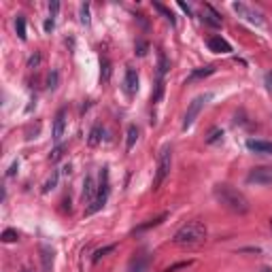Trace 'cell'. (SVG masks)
<instances>
[{
    "label": "cell",
    "instance_id": "obj_1",
    "mask_svg": "<svg viewBox=\"0 0 272 272\" xmlns=\"http://www.w3.org/2000/svg\"><path fill=\"white\" fill-rule=\"evenodd\" d=\"M213 196L221 206H225L228 210H232V213H236V215H245V213H249V208H251L249 206L247 196L243 192H238L236 187H232V185H225V183L215 185Z\"/></svg>",
    "mask_w": 272,
    "mask_h": 272
},
{
    "label": "cell",
    "instance_id": "obj_2",
    "mask_svg": "<svg viewBox=\"0 0 272 272\" xmlns=\"http://www.w3.org/2000/svg\"><path fill=\"white\" fill-rule=\"evenodd\" d=\"M204 240H206V225L196 219V221H187L185 225H181L172 243L179 247H198Z\"/></svg>",
    "mask_w": 272,
    "mask_h": 272
},
{
    "label": "cell",
    "instance_id": "obj_3",
    "mask_svg": "<svg viewBox=\"0 0 272 272\" xmlns=\"http://www.w3.org/2000/svg\"><path fill=\"white\" fill-rule=\"evenodd\" d=\"M170 166H172V147L164 145L160 155H157V168L153 177V190H160V185L166 181V177L170 175Z\"/></svg>",
    "mask_w": 272,
    "mask_h": 272
},
{
    "label": "cell",
    "instance_id": "obj_4",
    "mask_svg": "<svg viewBox=\"0 0 272 272\" xmlns=\"http://www.w3.org/2000/svg\"><path fill=\"white\" fill-rule=\"evenodd\" d=\"M109 192H111V187H109V168H102V172H100V185H98V196H96V200L92 202V206L85 210V215L98 213V210H100L104 204H107Z\"/></svg>",
    "mask_w": 272,
    "mask_h": 272
},
{
    "label": "cell",
    "instance_id": "obj_5",
    "mask_svg": "<svg viewBox=\"0 0 272 272\" xmlns=\"http://www.w3.org/2000/svg\"><path fill=\"white\" fill-rule=\"evenodd\" d=\"M210 98H213V94L210 92H206V94H200V96H196L194 100L190 102V107H187V113H185V119H183V130H190V128L194 126V122L198 119V115H200V111L204 109V104H206Z\"/></svg>",
    "mask_w": 272,
    "mask_h": 272
},
{
    "label": "cell",
    "instance_id": "obj_6",
    "mask_svg": "<svg viewBox=\"0 0 272 272\" xmlns=\"http://www.w3.org/2000/svg\"><path fill=\"white\" fill-rule=\"evenodd\" d=\"M247 183L255 185H272V166H258V168L249 170Z\"/></svg>",
    "mask_w": 272,
    "mask_h": 272
},
{
    "label": "cell",
    "instance_id": "obj_7",
    "mask_svg": "<svg viewBox=\"0 0 272 272\" xmlns=\"http://www.w3.org/2000/svg\"><path fill=\"white\" fill-rule=\"evenodd\" d=\"M232 9L236 11L240 17H245L249 24H255V26H262V24H264V15H262L258 9H253V6H249V4H245V2H234Z\"/></svg>",
    "mask_w": 272,
    "mask_h": 272
},
{
    "label": "cell",
    "instance_id": "obj_8",
    "mask_svg": "<svg viewBox=\"0 0 272 272\" xmlns=\"http://www.w3.org/2000/svg\"><path fill=\"white\" fill-rule=\"evenodd\" d=\"M64 130H66V109H60L56 113V117H54V140L60 145V140H62V136H64Z\"/></svg>",
    "mask_w": 272,
    "mask_h": 272
},
{
    "label": "cell",
    "instance_id": "obj_9",
    "mask_svg": "<svg viewBox=\"0 0 272 272\" xmlns=\"http://www.w3.org/2000/svg\"><path fill=\"white\" fill-rule=\"evenodd\" d=\"M208 45V49L210 51H215V54H232V45L223 39V36H210V39L206 41Z\"/></svg>",
    "mask_w": 272,
    "mask_h": 272
},
{
    "label": "cell",
    "instance_id": "obj_10",
    "mask_svg": "<svg viewBox=\"0 0 272 272\" xmlns=\"http://www.w3.org/2000/svg\"><path fill=\"white\" fill-rule=\"evenodd\" d=\"M202 21H206V24L213 26V28L221 26V17H219V13H217L210 4H204V6H202Z\"/></svg>",
    "mask_w": 272,
    "mask_h": 272
},
{
    "label": "cell",
    "instance_id": "obj_11",
    "mask_svg": "<svg viewBox=\"0 0 272 272\" xmlns=\"http://www.w3.org/2000/svg\"><path fill=\"white\" fill-rule=\"evenodd\" d=\"M124 85H126V92L130 94V96L138 92V72H136L134 68H128V70H126Z\"/></svg>",
    "mask_w": 272,
    "mask_h": 272
},
{
    "label": "cell",
    "instance_id": "obj_12",
    "mask_svg": "<svg viewBox=\"0 0 272 272\" xmlns=\"http://www.w3.org/2000/svg\"><path fill=\"white\" fill-rule=\"evenodd\" d=\"M96 196H98V187H96L94 177H85V181H83V200L94 202Z\"/></svg>",
    "mask_w": 272,
    "mask_h": 272
},
{
    "label": "cell",
    "instance_id": "obj_13",
    "mask_svg": "<svg viewBox=\"0 0 272 272\" xmlns=\"http://www.w3.org/2000/svg\"><path fill=\"white\" fill-rule=\"evenodd\" d=\"M247 149L249 151H255V153H268V155H272V142H266V140H253V138H249L247 140Z\"/></svg>",
    "mask_w": 272,
    "mask_h": 272
},
{
    "label": "cell",
    "instance_id": "obj_14",
    "mask_svg": "<svg viewBox=\"0 0 272 272\" xmlns=\"http://www.w3.org/2000/svg\"><path fill=\"white\" fill-rule=\"evenodd\" d=\"M41 262H43V270L45 272H51L54 270V249L43 245L41 247Z\"/></svg>",
    "mask_w": 272,
    "mask_h": 272
},
{
    "label": "cell",
    "instance_id": "obj_15",
    "mask_svg": "<svg viewBox=\"0 0 272 272\" xmlns=\"http://www.w3.org/2000/svg\"><path fill=\"white\" fill-rule=\"evenodd\" d=\"M217 70V68L213 66V64H208V66H202V68H196V70H192V74L187 77V81L190 83H194V81H200V79H206V77H210Z\"/></svg>",
    "mask_w": 272,
    "mask_h": 272
},
{
    "label": "cell",
    "instance_id": "obj_16",
    "mask_svg": "<svg viewBox=\"0 0 272 272\" xmlns=\"http://www.w3.org/2000/svg\"><path fill=\"white\" fill-rule=\"evenodd\" d=\"M128 272H149V258L147 255H136V258L130 262Z\"/></svg>",
    "mask_w": 272,
    "mask_h": 272
},
{
    "label": "cell",
    "instance_id": "obj_17",
    "mask_svg": "<svg viewBox=\"0 0 272 272\" xmlns=\"http://www.w3.org/2000/svg\"><path fill=\"white\" fill-rule=\"evenodd\" d=\"M102 138H104V128L102 126H94L92 130H89V138H87V142H89V147H98L102 142Z\"/></svg>",
    "mask_w": 272,
    "mask_h": 272
},
{
    "label": "cell",
    "instance_id": "obj_18",
    "mask_svg": "<svg viewBox=\"0 0 272 272\" xmlns=\"http://www.w3.org/2000/svg\"><path fill=\"white\" fill-rule=\"evenodd\" d=\"M136 140H138V128H136L134 124H130L128 126V132H126V149L130 151L136 145Z\"/></svg>",
    "mask_w": 272,
    "mask_h": 272
},
{
    "label": "cell",
    "instance_id": "obj_19",
    "mask_svg": "<svg viewBox=\"0 0 272 272\" xmlns=\"http://www.w3.org/2000/svg\"><path fill=\"white\" fill-rule=\"evenodd\" d=\"M168 68H170L168 58L164 56V51H157V72H160V79L164 77L166 72H168Z\"/></svg>",
    "mask_w": 272,
    "mask_h": 272
},
{
    "label": "cell",
    "instance_id": "obj_20",
    "mask_svg": "<svg viewBox=\"0 0 272 272\" xmlns=\"http://www.w3.org/2000/svg\"><path fill=\"white\" fill-rule=\"evenodd\" d=\"M100 79L102 83H109L111 79V62L107 58H100Z\"/></svg>",
    "mask_w": 272,
    "mask_h": 272
},
{
    "label": "cell",
    "instance_id": "obj_21",
    "mask_svg": "<svg viewBox=\"0 0 272 272\" xmlns=\"http://www.w3.org/2000/svg\"><path fill=\"white\" fill-rule=\"evenodd\" d=\"M153 9H155V11H160V13L164 15V17H166V19H168V21H170V24H172V26H175V24H177L175 15H172V11L168 9V6H164L162 2H153Z\"/></svg>",
    "mask_w": 272,
    "mask_h": 272
},
{
    "label": "cell",
    "instance_id": "obj_22",
    "mask_svg": "<svg viewBox=\"0 0 272 272\" xmlns=\"http://www.w3.org/2000/svg\"><path fill=\"white\" fill-rule=\"evenodd\" d=\"M15 32H17L19 41H26V39H28V34H26V19H24V17H17V19H15Z\"/></svg>",
    "mask_w": 272,
    "mask_h": 272
},
{
    "label": "cell",
    "instance_id": "obj_23",
    "mask_svg": "<svg viewBox=\"0 0 272 272\" xmlns=\"http://www.w3.org/2000/svg\"><path fill=\"white\" fill-rule=\"evenodd\" d=\"M221 138H223V130H221V128H210V132H208V136H206V142H208V145L219 142Z\"/></svg>",
    "mask_w": 272,
    "mask_h": 272
},
{
    "label": "cell",
    "instance_id": "obj_24",
    "mask_svg": "<svg viewBox=\"0 0 272 272\" xmlns=\"http://www.w3.org/2000/svg\"><path fill=\"white\" fill-rule=\"evenodd\" d=\"M166 217H168V215H160V217H157V219H151V221H147V223H142V225H138V228H136V232H142V230H149V228H155V225H160L162 221H164V219Z\"/></svg>",
    "mask_w": 272,
    "mask_h": 272
},
{
    "label": "cell",
    "instance_id": "obj_25",
    "mask_svg": "<svg viewBox=\"0 0 272 272\" xmlns=\"http://www.w3.org/2000/svg\"><path fill=\"white\" fill-rule=\"evenodd\" d=\"M79 15H81V24H83V26H89V24H92V19H89V2H83V4H81Z\"/></svg>",
    "mask_w": 272,
    "mask_h": 272
},
{
    "label": "cell",
    "instance_id": "obj_26",
    "mask_svg": "<svg viewBox=\"0 0 272 272\" xmlns=\"http://www.w3.org/2000/svg\"><path fill=\"white\" fill-rule=\"evenodd\" d=\"M111 251H115V245H107V247L98 249V251L94 253V258H92V262H94V264H98V262H100V260L104 258V255H107V253H111Z\"/></svg>",
    "mask_w": 272,
    "mask_h": 272
},
{
    "label": "cell",
    "instance_id": "obj_27",
    "mask_svg": "<svg viewBox=\"0 0 272 272\" xmlns=\"http://www.w3.org/2000/svg\"><path fill=\"white\" fill-rule=\"evenodd\" d=\"M58 179H60V172L56 170L54 175H51V179L45 183V187H43V194H49L51 190H56V185H58Z\"/></svg>",
    "mask_w": 272,
    "mask_h": 272
},
{
    "label": "cell",
    "instance_id": "obj_28",
    "mask_svg": "<svg viewBox=\"0 0 272 272\" xmlns=\"http://www.w3.org/2000/svg\"><path fill=\"white\" fill-rule=\"evenodd\" d=\"M0 238H2V243H15V240H17L19 238V234H17V230H4L2 232V236H0Z\"/></svg>",
    "mask_w": 272,
    "mask_h": 272
},
{
    "label": "cell",
    "instance_id": "obj_29",
    "mask_svg": "<svg viewBox=\"0 0 272 272\" xmlns=\"http://www.w3.org/2000/svg\"><path fill=\"white\" fill-rule=\"evenodd\" d=\"M58 81H60V72H58V70H51V72L47 74V87H49V89H56V87H58Z\"/></svg>",
    "mask_w": 272,
    "mask_h": 272
},
{
    "label": "cell",
    "instance_id": "obj_30",
    "mask_svg": "<svg viewBox=\"0 0 272 272\" xmlns=\"http://www.w3.org/2000/svg\"><path fill=\"white\" fill-rule=\"evenodd\" d=\"M64 151H66V145H58L54 151H51V155H49V162H51V164H54V162H58L60 157L64 155Z\"/></svg>",
    "mask_w": 272,
    "mask_h": 272
},
{
    "label": "cell",
    "instance_id": "obj_31",
    "mask_svg": "<svg viewBox=\"0 0 272 272\" xmlns=\"http://www.w3.org/2000/svg\"><path fill=\"white\" fill-rule=\"evenodd\" d=\"M162 94H164V81L160 79V81H157V85H155V94L151 96V102H157L162 98Z\"/></svg>",
    "mask_w": 272,
    "mask_h": 272
},
{
    "label": "cell",
    "instance_id": "obj_32",
    "mask_svg": "<svg viewBox=\"0 0 272 272\" xmlns=\"http://www.w3.org/2000/svg\"><path fill=\"white\" fill-rule=\"evenodd\" d=\"M147 49H149V43L147 41H138V43H136V56H145Z\"/></svg>",
    "mask_w": 272,
    "mask_h": 272
},
{
    "label": "cell",
    "instance_id": "obj_33",
    "mask_svg": "<svg viewBox=\"0 0 272 272\" xmlns=\"http://www.w3.org/2000/svg\"><path fill=\"white\" fill-rule=\"evenodd\" d=\"M45 32H47V34H51V32H54V28H56V19L54 17H47V19H45Z\"/></svg>",
    "mask_w": 272,
    "mask_h": 272
},
{
    "label": "cell",
    "instance_id": "obj_34",
    "mask_svg": "<svg viewBox=\"0 0 272 272\" xmlns=\"http://www.w3.org/2000/svg\"><path fill=\"white\" fill-rule=\"evenodd\" d=\"M58 11H60V2L58 0H54V2H49V17H58Z\"/></svg>",
    "mask_w": 272,
    "mask_h": 272
},
{
    "label": "cell",
    "instance_id": "obj_35",
    "mask_svg": "<svg viewBox=\"0 0 272 272\" xmlns=\"http://www.w3.org/2000/svg\"><path fill=\"white\" fill-rule=\"evenodd\" d=\"M39 64H41V54H34L32 58L28 60V68H36Z\"/></svg>",
    "mask_w": 272,
    "mask_h": 272
},
{
    "label": "cell",
    "instance_id": "obj_36",
    "mask_svg": "<svg viewBox=\"0 0 272 272\" xmlns=\"http://www.w3.org/2000/svg\"><path fill=\"white\" fill-rule=\"evenodd\" d=\"M187 266H192V262H181V264H175V266L166 268L164 272H175V270H179V268H187Z\"/></svg>",
    "mask_w": 272,
    "mask_h": 272
},
{
    "label": "cell",
    "instance_id": "obj_37",
    "mask_svg": "<svg viewBox=\"0 0 272 272\" xmlns=\"http://www.w3.org/2000/svg\"><path fill=\"white\" fill-rule=\"evenodd\" d=\"M17 168H19V162H17V160H15V162L11 164V168H9V172H6V177H13V175H15V170H17Z\"/></svg>",
    "mask_w": 272,
    "mask_h": 272
},
{
    "label": "cell",
    "instance_id": "obj_38",
    "mask_svg": "<svg viewBox=\"0 0 272 272\" xmlns=\"http://www.w3.org/2000/svg\"><path fill=\"white\" fill-rule=\"evenodd\" d=\"M177 4H179V9H181V11H185L187 15H192V9H190V6H187V4L183 2V0H179V2H177Z\"/></svg>",
    "mask_w": 272,
    "mask_h": 272
},
{
    "label": "cell",
    "instance_id": "obj_39",
    "mask_svg": "<svg viewBox=\"0 0 272 272\" xmlns=\"http://www.w3.org/2000/svg\"><path fill=\"white\" fill-rule=\"evenodd\" d=\"M266 85H268V89L272 92V72H268V74H266Z\"/></svg>",
    "mask_w": 272,
    "mask_h": 272
},
{
    "label": "cell",
    "instance_id": "obj_40",
    "mask_svg": "<svg viewBox=\"0 0 272 272\" xmlns=\"http://www.w3.org/2000/svg\"><path fill=\"white\" fill-rule=\"evenodd\" d=\"M262 272H272V268H264V270H262Z\"/></svg>",
    "mask_w": 272,
    "mask_h": 272
},
{
    "label": "cell",
    "instance_id": "obj_41",
    "mask_svg": "<svg viewBox=\"0 0 272 272\" xmlns=\"http://www.w3.org/2000/svg\"><path fill=\"white\" fill-rule=\"evenodd\" d=\"M270 228H272V219H270Z\"/></svg>",
    "mask_w": 272,
    "mask_h": 272
},
{
    "label": "cell",
    "instance_id": "obj_42",
    "mask_svg": "<svg viewBox=\"0 0 272 272\" xmlns=\"http://www.w3.org/2000/svg\"><path fill=\"white\" fill-rule=\"evenodd\" d=\"M24 272H28V270H24Z\"/></svg>",
    "mask_w": 272,
    "mask_h": 272
}]
</instances>
